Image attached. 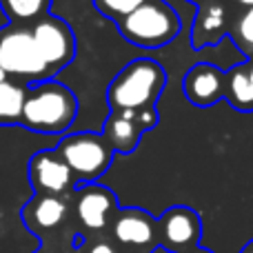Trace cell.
Masks as SVG:
<instances>
[{"instance_id":"6da1fadb","label":"cell","mask_w":253,"mask_h":253,"mask_svg":"<svg viewBox=\"0 0 253 253\" xmlns=\"http://www.w3.org/2000/svg\"><path fill=\"white\" fill-rule=\"evenodd\" d=\"M78 100L74 91L56 80L27 89L20 123L38 133H65L76 120Z\"/></svg>"},{"instance_id":"7a4b0ae2","label":"cell","mask_w":253,"mask_h":253,"mask_svg":"<svg viewBox=\"0 0 253 253\" xmlns=\"http://www.w3.org/2000/svg\"><path fill=\"white\" fill-rule=\"evenodd\" d=\"M167 83V74L151 58H138L129 62L107 89V102L111 111H144L156 109Z\"/></svg>"},{"instance_id":"3957f363","label":"cell","mask_w":253,"mask_h":253,"mask_svg":"<svg viewBox=\"0 0 253 253\" xmlns=\"http://www.w3.org/2000/svg\"><path fill=\"white\" fill-rule=\"evenodd\" d=\"M118 27L129 42L144 49H160L178 36L180 18L165 0H144L118 22Z\"/></svg>"},{"instance_id":"277c9868","label":"cell","mask_w":253,"mask_h":253,"mask_svg":"<svg viewBox=\"0 0 253 253\" xmlns=\"http://www.w3.org/2000/svg\"><path fill=\"white\" fill-rule=\"evenodd\" d=\"M53 151L69 167L76 182L83 184L96 182L100 175L107 173L114 160V151L105 142L102 133H93V131L65 135Z\"/></svg>"},{"instance_id":"5b68a950","label":"cell","mask_w":253,"mask_h":253,"mask_svg":"<svg viewBox=\"0 0 253 253\" xmlns=\"http://www.w3.org/2000/svg\"><path fill=\"white\" fill-rule=\"evenodd\" d=\"M0 69L7 74V78H20L27 83H44L51 78L36 49L31 29L25 27L0 29Z\"/></svg>"},{"instance_id":"8992f818","label":"cell","mask_w":253,"mask_h":253,"mask_svg":"<svg viewBox=\"0 0 253 253\" xmlns=\"http://www.w3.org/2000/svg\"><path fill=\"white\" fill-rule=\"evenodd\" d=\"M31 38L49 74L65 69L76 56V36L65 20L56 16H42L31 27Z\"/></svg>"},{"instance_id":"52a82bcc","label":"cell","mask_w":253,"mask_h":253,"mask_svg":"<svg viewBox=\"0 0 253 253\" xmlns=\"http://www.w3.org/2000/svg\"><path fill=\"white\" fill-rule=\"evenodd\" d=\"M114 245L120 253H151L158 249V222L144 209H118L109 224Z\"/></svg>"},{"instance_id":"ba28073f","label":"cell","mask_w":253,"mask_h":253,"mask_svg":"<svg viewBox=\"0 0 253 253\" xmlns=\"http://www.w3.org/2000/svg\"><path fill=\"white\" fill-rule=\"evenodd\" d=\"M158 222V245L171 253H187L196 247H200L202 222L200 215L191 207H171L167 209Z\"/></svg>"},{"instance_id":"9c48e42d","label":"cell","mask_w":253,"mask_h":253,"mask_svg":"<svg viewBox=\"0 0 253 253\" xmlns=\"http://www.w3.org/2000/svg\"><path fill=\"white\" fill-rule=\"evenodd\" d=\"M76 220L89 233H100L111 224L114 215L118 213V198L114 191L98 182L84 184L78 191L74 202Z\"/></svg>"},{"instance_id":"30bf717a","label":"cell","mask_w":253,"mask_h":253,"mask_svg":"<svg viewBox=\"0 0 253 253\" xmlns=\"http://www.w3.org/2000/svg\"><path fill=\"white\" fill-rule=\"evenodd\" d=\"M158 125L156 109L144 111H111L105 120L102 138L111 147V151L131 153L138 147L140 138L147 129H153Z\"/></svg>"},{"instance_id":"8fae6325","label":"cell","mask_w":253,"mask_h":253,"mask_svg":"<svg viewBox=\"0 0 253 253\" xmlns=\"http://www.w3.org/2000/svg\"><path fill=\"white\" fill-rule=\"evenodd\" d=\"M29 180L38 196H69L76 187V178L69 167L58 158L53 149L38 151L29 162Z\"/></svg>"},{"instance_id":"7c38bea8","label":"cell","mask_w":253,"mask_h":253,"mask_svg":"<svg viewBox=\"0 0 253 253\" xmlns=\"http://www.w3.org/2000/svg\"><path fill=\"white\" fill-rule=\"evenodd\" d=\"M224 74L211 62H198L184 74L182 91L196 107H211L222 98Z\"/></svg>"},{"instance_id":"4fadbf2b","label":"cell","mask_w":253,"mask_h":253,"mask_svg":"<svg viewBox=\"0 0 253 253\" xmlns=\"http://www.w3.org/2000/svg\"><path fill=\"white\" fill-rule=\"evenodd\" d=\"M69 218V202L60 196H38L22 209V220L34 233H49L60 229Z\"/></svg>"},{"instance_id":"5bb4252c","label":"cell","mask_w":253,"mask_h":253,"mask_svg":"<svg viewBox=\"0 0 253 253\" xmlns=\"http://www.w3.org/2000/svg\"><path fill=\"white\" fill-rule=\"evenodd\" d=\"M222 96L238 111H253V58L224 74Z\"/></svg>"},{"instance_id":"9a60e30c","label":"cell","mask_w":253,"mask_h":253,"mask_svg":"<svg viewBox=\"0 0 253 253\" xmlns=\"http://www.w3.org/2000/svg\"><path fill=\"white\" fill-rule=\"evenodd\" d=\"M227 34V11L220 2L200 4V11L193 25V47L200 49L205 44H215Z\"/></svg>"},{"instance_id":"2e32d148","label":"cell","mask_w":253,"mask_h":253,"mask_svg":"<svg viewBox=\"0 0 253 253\" xmlns=\"http://www.w3.org/2000/svg\"><path fill=\"white\" fill-rule=\"evenodd\" d=\"M25 96H27V89L22 84L11 83V80H4L0 84V123L2 125L20 123Z\"/></svg>"},{"instance_id":"e0dca14e","label":"cell","mask_w":253,"mask_h":253,"mask_svg":"<svg viewBox=\"0 0 253 253\" xmlns=\"http://www.w3.org/2000/svg\"><path fill=\"white\" fill-rule=\"evenodd\" d=\"M51 0H0V7L13 22H29L47 16Z\"/></svg>"},{"instance_id":"ac0fdd59","label":"cell","mask_w":253,"mask_h":253,"mask_svg":"<svg viewBox=\"0 0 253 253\" xmlns=\"http://www.w3.org/2000/svg\"><path fill=\"white\" fill-rule=\"evenodd\" d=\"M144 0H93V7L102 13V16L111 18V20H123L129 16L133 9H138Z\"/></svg>"},{"instance_id":"d6986e66","label":"cell","mask_w":253,"mask_h":253,"mask_svg":"<svg viewBox=\"0 0 253 253\" xmlns=\"http://www.w3.org/2000/svg\"><path fill=\"white\" fill-rule=\"evenodd\" d=\"M233 38H236L238 47L253 58V7H247V11L238 18L236 29H233Z\"/></svg>"},{"instance_id":"ffe728a7","label":"cell","mask_w":253,"mask_h":253,"mask_svg":"<svg viewBox=\"0 0 253 253\" xmlns=\"http://www.w3.org/2000/svg\"><path fill=\"white\" fill-rule=\"evenodd\" d=\"M74 253H120L118 247L109 240H83V238H76Z\"/></svg>"},{"instance_id":"44dd1931","label":"cell","mask_w":253,"mask_h":253,"mask_svg":"<svg viewBox=\"0 0 253 253\" xmlns=\"http://www.w3.org/2000/svg\"><path fill=\"white\" fill-rule=\"evenodd\" d=\"M187 253H213V251L205 249V247H196V249H191V251H187Z\"/></svg>"},{"instance_id":"7402d4cb","label":"cell","mask_w":253,"mask_h":253,"mask_svg":"<svg viewBox=\"0 0 253 253\" xmlns=\"http://www.w3.org/2000/svg\"><path fill=\"white\" fill-rule=\"evenodd\" d=\"M240 253H253V240L251 242H247L245 247H242V251Z\"/></svg>"},{"instance_id":"603a6c76","label":"cell","mask_w":253,"mask_h":253,"mask_svg":"<svg viewBox=\"0 0 253 253\" xmlns=\"http://www.w3.org/2000/svg\"><path fill=\"white\" fill-rule=\"evenodd\" d=\"M236 2L245 4V7H253V0H236Z\"/></svg>"},{"instance_id":"cb8c5ba5","label":"cell","mask_w":253,"mask_h":253,"mask_svg":"<svg viewBox=\"0 0 253 253\" xmlns=\"http://www.w3.org/2000/svg\"><path fill=\"white\" fill-rule=\"evenodd\" d=\"M4 80H9V78H7V74H4V71H2V69H0V84H2V83H4Z\"/></svg>"},{"instance_id":"d4e9b609","label":"cell","mask_w":253,"mask_h":253,"mask_svg":"<svg viewBox=\"0 0 253 253\" xmlns=\"http://www.w3.org/2000/svg\"><path fill=\"white\" fill-rule=\"evenodd\" d=\"M151 253H171V251H167V249H162V247H158V249H153Z\"/></svg>"},{"instance_id":"484cf974","label":"cell","mask_w":253,"mask_h":253,"mask_svg":"<svg viewBox=\"0 0 253 253\" xmlns=\"http://www.w3.org/2000/svg\"><path fill=\"white\" fill-rule=\"evenodd\" d=\"M36 253H58V251H44V249H42V251H36Z\"/></svg>"}]
</instances>
